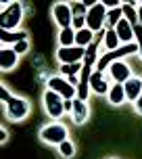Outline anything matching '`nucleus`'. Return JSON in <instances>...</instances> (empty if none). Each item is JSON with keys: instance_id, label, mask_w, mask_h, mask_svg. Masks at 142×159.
<instances>
[{"instance_id": "f257e3e1", "label": "nucleus", "mask_w": 142, "mask_h": 159, "mask_svg": "<svg viewBox=\"0 0 142 159\" xmlns=\"http://www.w3.org/2000/svg\"><path fill=\"white\" fill-rule=\"evenodd\" d=\"M21 17H23V4L21 2L4 4L2 15H0V27H2V32H15L17 25L21 23Z\"/></svg>"}, {"instance_id": "f03ea898", "label": "nucleus", "mask_w": 142, "mask_h": 159, "mask_svg": "<svg viewBox=\"0 0 142 159\" xmlns=\"http://www.w3.org/2000/svg\"><path fill=\"white\" fill-rule=\"evenodd\" d=\"M134 52H138V44H136V42H132V44H121V46L115 48V50H107V52L98 59L96 71H104L107 67H111V63H115V61L123 59V57L134 55Z\"/></svg>"}, {"instance_id": "7ed1b4c3", "label": "nucleus", "mask_w": 142, "mask_h": 159, "mask_svg": "<svg viewBox=\"0 0 142 159\" xmlns=\"http://www.w3.org/2000/svg\"><path fill=\"white\" fill-rule=\"evenodd\" d=\"M48 90H52L56 92L59 96H63L65 101H73V98H78V88L71 86L69 80L61 78V75H52V78H48Z\"/></svg>"}, {"instance_id": "20e7f679", "label": "nucleus", "mask_w": 142, "mask_h": 159, "mask_svg": "<svg viewBox=\"0 0 142 159\" xmlns=\"http://www.w3.org/2000/svg\"><path fill=\"white\" fill-rule=\"evenodd\" d=\"M40 138L46 144H61L67 140V128L63 124H46L40 130Z\"/></svg>"}, {"instance_id": "39448f33", "label": "nucleus", "mask_w": 142, "mask_h": 159, "mask_svg": "<svg viewBox=\"0 0 142 159\" xmlns=\"http://www.w3.org/2000/svg\"><path fill=\"white\" fill-rule=\"evenodd\" d=\"M107 7L103 2H96L92 8H88V15H86V27L92 30V32H100L104 27V21H107Z\"/></svg>"}, {"instance_id": "423d86ee", "label": "nucleus", "mask_w": 142, "mask_h": 159, "mask_svg": "<svg viewBox=\"0 0 142 159\" xmlns=\"http://www.w3.org/2000/svg\"><path fill=\"white\" fill-rule=\"evenodd\" d=\"M44 107H46V113L52 119H59L65 113V98L59 96L56 92H52V90H46L44 92Z\"/></svg>"}, {"instance_id": "0eeeda50", "label": "nucleus", "mask_w": 142, "mask_h": 159, "mask_svg": "<svg viewBox=\"0 0 142 159\" xmlns=\"http://www.w3.org/2000/svg\"><path fill=\"white\" fill-rule=\"evenodd\" d=\"M86 57V48L82 46H61L56 50V59L61 65H73V63H84Z\"/></svg>"}, {"instance_id": "6e6552de", "label": "nucleus", "mask_w": 142, "mask_h": 159, "mask_svg": "<svg viewBox=\"0 0 142 159\" xmlns=\"http://www.w3.org/2000/svg\"><path fill=\"white\" fill-rule=\"evenodd\" d=\"M7 115L13 119V121H21V119H25L27 115H29V103H27L25 98H17V96H13V98L7 103Z\"/></svg>"}, {"instance_id": "1a4fd4ad", "label": "nucleus", "mask_w": 142, "mask_h": 159, "mask_svg": "<svg viewBox=\"0 0 142 159\" xmlns=\"http://www.w3.org/2000/svg\"><path fill=\"white\" fill-rule=\"evenodd\" d=\"M52 17H55L56 25H61V30H67L73 23V13H71V4L65 2H56L52 7Z\"/></svg>"}, {"instance_id": "9d476101", "label": "nucleus", "mask_w": 142, "mask_h": 159, "mask_svg": "<svg viewBox=\"0 0 142 159\" xmlns=\"http://www.w3.org/2000/svg\"><path fill=\"white\" fill-rule=\"evenodd\" d=\"M109 73L113 75V82H115V84H126L127 80L132 78V71H130V67H127L123 61H115V63H111Z\"/></svg>"}, {"instance_id": "9b49d317", "label": "nucleus", "mask_w": 142, "mask_h": 159, "mask_svg": "<svg viewBox=\"0 0 142 159\" xmlns=\"http://www.w3.org/2000/svg\"><path fill=\"white\" fill-rule=\"evenodd\" d=\"M92 67H88V65H84V69H82V73H79V84H78V98L79 101H86L88 94H90V78H92Z\"/></svg>"}, {"instance_id": "f8f14e48", "label": "nucleus", "mask_w": 142, "mask_h": 159, "mask_svg": "<svg viewBox=\"0 0 142 159\" xmlns=\"http://www.w3.org/2000/svg\"><path fill=\"white\" fill-rule=\"evenodd\" d=\"M123 90H126V98L130 101V103H136L138 98H140L142 94V80L138 78H130L123 84Z\"/></svg>"}, {"instance_id": "ddd939ff", "label": "nucleus", "mask_w": 142, "mask_h": 159, "mask_svg": "<svg viewBox=\"0 0 142 159\" xmlns=\"http://www.w3.org/2000/svg\"><path fill=\"white\" fill-rule=\"evenodd\" d=\"M115 32H117L121 44H132V42H134V27H132V23H130L127 19H121V21H119L117 27H115Z\"/></svg>"}, {"instance_id": "4468645a", "label": "nucleus", "mask_w": 142, "mask_h": 159, "mask_svg": "<svg viewBox=\"0 0 142 159\" xmlns=\"http://www.w3.org/2000/svg\"><path fill=\"white\" fill-rule=\"evenodd\" d=\"M90 88L94 90L96 94H109V82L104 80L103 71H92V78H90Z\"/></svg>"}, {"instance_id": "2eb2a0df", "label": "nucleus", "mask_w": 142, "mask_h": 159, "mask_svg": "<svg viewBox=\"0 0 142 159\" xmlns=\"http://www.w3.org/2000/svg\"><path fill=\"white\" fill-rule=\"evenodd\" d=\"M17 52L15 48H8V46H2V50H0V67H2V71H8V69H13L17 65Z\"/></svg>"}, {"instance_id": "dca6fc26", "label": "nucleus", "mask_w": 142, "mask_h": 159, "mask_svg": "<svg viewBox=\"0 0 142 159\" xmlns=\"http://www.w3.org/2000/svg\"><path fill=\"white\" fill-rule=\"evenodd\" d=\"M71 117L75 124H84L88 119V105L86 101H79V98H73V111H71Z\"/></svg>"}, {"instance_id": "f3484780", "label": "nucleus", "mask_w": 142, "mask_h": 159, "mask_svg": "<svg viewBox=\"0 0 142 159\" xmlns=\"http://www.w3.org/2000/svg\"><path fill=\"white\" fill-rule=\"evenodd\" d=\"M0 40L2 44H19V42H25L27 40V34L25 32H0Z\"/></svg>"}, {"instance_id": "a211bd4d", "label": "nucleus", "mask_w": 142, "mask_h": 159, "mask_svg": "<svg viewBox=\"0 0 142 159\" xmlns=\"http://www.w3.org/2000/svg\"><path fill=\"white\" fill-rule=\"evenodd\" d=\"M92 42H94V32H92V30L84 27V30H79V32L75 34V46L88 48L90 44H92Z\"/></svg>"}, {"instance_id": "6ab92c4d", "label": "nucleus", "mask_w": 142, "mask_h": 159, "mask_svg": "<svg viewBox=\"0 0 142 159\" xmlns=\"http://www.w3.org/2000/svg\"><path fill=\"white\" fill-rule=\"evenodd\" d=\"M109 103L111 105H121L126 101V90H123V84H113V88L109 90Z\"/></svg>"}, {"instance_id": "aec40b11", "label": "nucleus", "mask_w": 142, "mask_h": 159, "mask_svg": "<svg viewBox=\"0 0 142 159\" xmlns=\"http://www.w3.org/2000/svg\"><path fill=\"white\" fill-rule=\"evenodd\" d=\"M121 11H123V19H127L132 27L138 25V11L134 8V2H121Z\"/></svg>"}, {"instance_id": "412c9836", "label": "nucleus", "mask_w": 142, "mask_h": 159, "mask_svg": "<svg viewBox=\"0 0 142 159\" xmlns=\"http://www.w3.org/2000/svg\"><path fill=\"white\" fill-rule=\"evenodd\" d=\"M123 19V11H121V7L113 8V11H109L107 13V21H104V25H107V30H115L117 27V23Z\"/></svg>"}, {"instance_id": "4be33fe9", "label": "nucleus", "mask_w": 142, "mask_h": 159, "mask_svg": "<svg viewBox=\"0 0 142 159\" xmlns=\"http://www.w3.org/2000/svg\"><path fill=\"white\" fill-rule=\"evenodd\" d=\"M75 30L73 27H67V30H61L59 34V42H61V46H75Z\"/></svg>"}, {"instance_id": "5701e85b", "label": "nucleus", "mask_w": 142, "mask_h": 159, "mask_svg": "<svg viewBox=\"0 0 142 159\" xmlns=\"http://www.w3.org/2000/svg\"><path fill=\"white\" fill-rule=\"evenodd\" d=\"M104 46H107V50H115V48L121 46L119 36L115 30H107V34H104Z\"/></svg>"}, {"instance_id": "b1692460", "label": "nucleus", "mask_w": 142, "mask_h": 159, "mask_svg": "<svg viewBox=\"0 0 142 159\" xmlns=\"http://www.w3.org/2000/svg\"><path fill=\"white\" fill-rule=\"evenodd\" d=\"M84 69V63H73V65H61V73L71 78V75H78Z\"/></svg>"}, {"instance_id": "393cba45", "label": "nucleus", "mask_w": 142, "mask_h": 159, "mask_svg": "<svg viewBox=\"0 0 142 159\" xmlns=\"http://www.w3.org/2000/svg\"><path fill=\"white\" fill-rule=\"evenodd\" d=\"M71 13H73V17H86L88 7L84 2H73V4H71Z\"/></svg>"}, {"instance_id": "a878e982", "label": "nucleus", "mask_w": 142, "mask_h": 159, "mask_svg": "<svg viewBox=\"0 0 142 159\" xmlns=\"http://www.w3.org/2000/svg\"><path fill=\"white\" fill-rule=\"evenodd\" d=\"M59 153H61L63 157H73L75 149H73V144H71L69 140H65V143H61V144H59Z\"/></svg>"}, {"instance_id": "bb28decb", "label": "nucleus", "mask_w": 142, "mask_h": 159, "mask_svg": "<svg viewBox=\"0 0 142 159\" xmlns=\"http://www.w3.org/2000/svg\"><path fill=\"white\" fill-rule=\"evenodd\" d=\"M134 42L138 44V52H140V59H142V25H134Z\"/></svg>"}, {"instance_id": "cd10ccee", "label": "nucleus", "mask_w": 142, "mask_h": 159, "mask_svg": "<svg viewBox=\"0 0 142 159\" xmlns=\"http://www.w3.org/2000/svg\"><path fill=\"white\" fill-rule=\"evenodd\" d=\"M71 27H73L75 32L84 30V27H86V17H73V23H71Z\"/></svg>"}, {"instance_id": "c85d7f7f", "label": "nucleus", "mask_w": 142, "mask_h": 159, "mask_svg": "<svg viewBox=\"0 0 142 159\" xmlns=\"http://www.w3.org/2000/svg\"><path fill=\"white\" fill-rule=\"evenodd\" d=\"M15 52L17 55H23V52H27V50H29V42H27V40H25V42H19V44H15Z\"/></svg>"}, {"instance_id": "c756f323", "label": "nucleus", "mask_w": 142, "mask_h": 159, "mask_svg": "<svg viewBox=\"0 0 142 159\" xmlns=\"http://www.w3.org/2000/svg\"><path fill=\"white\" fill-rule=\"evenodd\" d=\"M0 98H2V103H4V105H7L8 101L13 98V96H11V92H8V90H7V88H4V86L0 88Z\"/></svg>"}, {"instance_id": "7c9ffc66", "label": "nucleus", "mask_w": 142, "mask_h": 159, "mask_svg": "<svg viewBox=\"0 0 142 159\" xmlns=\"http://www.w3.org/2000/svg\"><path fill=\"white\" fill-rule=\"evenodd\" d=\"M67 80H69V84H71V86H75V88H78V84H79V78H78V75H71V78H67Z\"/></svg>"}, {"instance_id": "2f4dec72", "label": "nucleus", "mask_w": 142, "mask_h": 159, "mask_svg": "<svg viewBox=\"0 0 142 159\" xmlns=\"http://www.w3.org/2000/svg\"><path fill=\"white\" fill-rule=\"evenodd\" d=\"M73 111V101H65V113Z\"/></svg>"}, {"instance_id": "473e14b6", "label": "nucleus", "mask_w": 142, "mask_h": 159, "mask_svg": "<svg viewBox=\"0 0 142 159\" xmlns=\"http://www.w3.org/2000/svg\"><path fill=\"white\" fill-rule=\"evenodd\" d=\"M136 111H138V113H142V94H140V98L136 101Z\"/></svg>"}, {"instance_id": "72a5a7b5", "label": "nucleus", "mask_w": 142, "mask_h": 159, "mask_svg": "<svg viewBox=\"0 0 142 159\" xmlns=\"http://www.w3.org/2000/svg\"><path fill=\"white\" fill-rule=\"evenodd\" d=\"M136 11H138V23L142 25V4H138V8H136Z\"/></svg>"}, {"instance_id": "f704fd0d", "label": "nucleus", "mask_w": 142, "mask_h": 159, "mask_svg": "<svg viewBox=\"0 0 142 159\" xmlns=\"http://www.w3.org/2000/svg\"><path fill=\"white\" fill-rule=\"evenodd\" d=\"M0 140H2V143L7 140V130H2V132H0Z\"/></svg>"}]
</instances>
